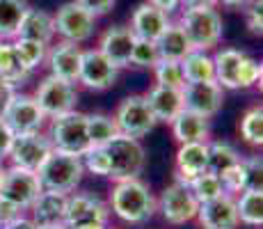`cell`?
<instances>
[{
  "label": "cell",
  "mask_w": 263,
  "mask_h": 229,
  "mask_svg": "<svg viewBox=\"0 0 263 229\" xmlns=\"http://www.w3.org/2000/svg\"><path fill=\"white\" fill-rule=\"evenodd\" d=\"M112 119L119 129V135H128L135 137V140H140L156 126V117L151 113L149 103H146V96L142 94L126 96L119 103Z\"/></svg>",
  "instance_id": "cell-7"
},
{
  "label": "cell",
  "mask_w": 263,
  "mask_h": 229,
  "mask_svg": "<svg viewBox=\"0 0 263 229\" xmlns=\"http://www.w3.org/2000/svg\"><path fill=\"white\" fill-rule=\"evenodd\" d=\"M179 25L183 28L192 50H209L222 39V16L215 7H188Z\"/></svg>",
  "instance_id": "cell-3"
},
{
  "label": "cell",
  "mask_w": 263,
  "mask_h": 229,
  "mask_svg": "<svg viewBox=\"0 0 263 229\" xmlns=\"http://www.w3.org/2000/svg\"><path fill=\"white\" fill-rule=\"evenodd\" d=\"M42 190L44 188L39 183L37 172L23 170V167H16V165L5 170V179L0 183V195L5 200L14 202L18 208H30Z\"/></svg>",
  "instance_id": "cell-10"
},
{
  "label": "cell",
  "mask_w": 263,
  "mask_h": 229,
  "mask_svg": "<svg viewBox=\"0 0 263 229\" xmlns=\"http://www.w3.org/2000/svg\"><path fill=\"white\" fill-rule=\"evenodd\" d=\"M83 158L67 151L53 149L48 154V158L42 163V167L37 170L39 183H42L44 190L50 192H71L76 190V186L83 179Z\"/></svg>",
  "instance_id": "cell-2"
},
{
  "label": "cell",
  "mask_w": 263,
  "mask_h": 229,
  "mask_svg": "<svg viewBox=\"0 0 263 229\" xmlns=\"http://www.w3.org/2000/svg\"><path fill=\"white\" fill-rule=\"evenodd\" d=\"M119 135V129L108 115H87V137L89 147H105Z\"/></svg>",
  "instance_id": "cell-31"
},
{
  "label": "cell",
  "mask_w": 263,
  "mask_h": 229,
  "mask_svg": "<svg viewBox=\"0 0 263 229\" xmlns=\"http://www.w3.org/2000/svg\"><path fill=\"white\" fill-rule=\"evenodd\" d=\"M14 50H16V58L18 62H21V67L28 71L37 69L39 64L46 60V44H39V42H30V39H14Z\"/></svg>",
  "instance_id": "cell-33"
},
{
  "label": "cell",
  "mask_w": 263,
  "mask_h": 229,
  "mask_svg": "<svg viewBox=\"0 0 263 229\" xmlns=\"http://www.w3.org/2000/svg\"><path fill=\"white\" fill-rule=\"evenodd\" d=\"M55 34V23L53 16L44 9H34L28 7V12L23 14L21 25L16 30V37L14 39H30V42H39V44H50Z\"/></svg>",
  "instance_id": "cell-23"
},
{
  "label": "cell",
  "mask_w": 263,
  "mask_h": 229,
  "mask_svg": "<svg viewBox=\"0 0 263 229\" xmlns=\"http://www.w3.org/2000/svg\"><path fill=\"white\" fill-rule=\"evenodd\" d=\"M197 220L201 229H236L238 227V211L231 195H220L211 202H204L197 208Z\"/></svg>",
  "instance_id": "cell-16"
},
{
  "label": "cell",
  "mask_w": 263,
  "mask_h": 229,
  "mask_svg": "<svg viewBox=\"0 0 263 229\" xmlns=\"http://www.w3.org/2000/svg\"><path fill=\"white\" fill-rule=\"evenodd\" d=\"M154 76H156V85H163V87L181 90L185 85L183 71H181V62L160 60V62L154 67Z\"/></svg>",
  "instance_id": "cell-36"
},
{
  "label": "cell",
  "mask_w": 263,
  "mask_h": 229,
  "mask_svg": "<svg viewBox=\"0 0 263 229\" xmlns=\"http://www.w3.org/2000/svg\"><path fill=\"white\" fill-rule=\"evenodd\" d=\"M3 179H5V167H3V163H0V183H3Z\"/></svg>",
  "instance_id": "cell-51"
},
{
  "label": "cell",
  "mask_w": 263,
  "mask_h": 229,
  "mask_svg": "<svg viewBox=\"0 0 263 229\" xmlns=\"http://www.w3.org/2000/svg\"><path fill=\"white\" fill-rule=\"evenodd\" d=\"M117 71L119 69L112 67L99 48H89V50H83L78 83H83L87 90H96V92L108 90L117 80Z\"/></svg>",
  "instance_id": "cell-15"
},
{
  "label": "cell",
  "mask_w": 263,
  "mask_h": 229,
  "mask_svg": "<svg viewBox=\"0 0 263 229\" xmlns=\"http://www.w3.org/2000/svg\"><path fill=\"white\" fill-rule=\"evenodd\" d=\"M156 200L149 186L140 179L117 181L110 192V208L115 216L130 225H142L156 213Z\"/></svg>",
  "instance_id": "cell-1"
},
{
  "label": "cell",
  "mask_w": 263,
  "mask_h": 229,
  "mask_svg": "<svg viewBox=\"0 0 263 229\" xmlns=\"http://www.w3.org/2000/svg\"><path fill=\"white\" fill-rule=\"evenodd\" d=\"M261 62L254 58H247L242 60L240 64V71H238V90H247V87H254L256 83H261Z\"/></svg>",
  "instance_id": "cell-40"
},
{
  "label": "cell",
  "mask_w": 263,
  "mask_h": 229,
  "mask_svg": "<svg viewBox=\"0 0 263 229\" xmlns=\"http://www.w3.org/2000/svg\"><path fill=\"white\" fill-rule=\"evenodd\" d=\"M34 101L42 108V113L55 119L60 115H67L76 110V101H78V92L71 83L67 80H60L55 76H46V78L39 83L37 92H34Z\"/></svg>",
  "instance_id": "cell-8"
},
{
  "label": "cell",
  "mask_w": 263,
  "mask_h": 229,
  "mask_svg": "<svg viewBox=\"0 0 263 229\" xmlns=\"http://www.w3.org/2000/svg\"><path fill=\"white\" fill-rule=\"evenodd\" d=\"M12 142H14L12 129H9V126L5 124V119L0 117V161H3L5 156L9 154V147H12Z\"/></svg>",
  "instance_id": "cell-45"
},
{
  "label": "cell",
  "mask_w": 263,
  "mask_h": 229,
  "mask_svg": "<svg viewBox=\"0 0 263 229\" xmlns=\"http://www.w3.org/2000/svg\"><path fill=\"white\" fill-rule=\"evenodd\" d=\"M0 229H3V227H0Z\"/></svg>",
  "instance_id": "cell-53"
},
{
  "label": "cell",
  "mask_w": 263,
  "mask_h": 229,
  "mask_svg": "<svg viewBox=\"0 0 263 229\" xmlns=\"http://www.w3.org/2000/svg\"><path fill=\"white\" fill-rule=\"evenodd\" d=\"M110 158V179L126 181V179H140L144 165H146V151L140 145V140L128 135H117L105 145Z\"/></svg>",
  "instance_id": "cell-4"
},
{
  "label": "cell",
  "mask_w": 263,
  "mask_h": 229,
  "mask_svg": "<svg viewBox=\"0 0 263 229\" xmlns=\"http://www.w3.org/2000/svg\"><path fill=\"white\" fill-rule=\"evenodd\" d=\"M185 3V7H215L217 0H181Z\"/></svg>",
  "instance_id": "cell-48"
},
{
  "label": "cell",
  "mask_w": 263,
  "mask_h": 229,
  "mask_svg": "<svg viewBox=\"0 0 263 229\" xmlns=\"http://www.w3.org/2000/svg\"><path fill=\"white\" fill-rule=\"evenodd\" d=\"M135 44V34L130 28H124V25H112L103 32L99 42V50L105 55L112 67L124 69L130 64V50H133Z\"/></svg>",
  "instance_id": "cell-17"
},
{
  "label": "cell",
  "mask_w": 263,
  "mask_h": 229,
  "mask_svg": "<svg viewBox=\"0 0 263 229\" xmlns=\"http://www.w3.org/2000/svg\"><path fill=\"white\" fill-rule=\"evenodd\" d=\"M3 229H37V225H34L30 218H16L14 222H9V225H5Z\"/></svg>",
  "instance_id": "cell-47"
},
{
  "label": "cell",
  "mask_w": 263,
  "mask_h": 229,
  "mask_svg": "<svg viewBox=\"0 0 263 229\" xmlns=\"http://www.w3.org/2000/svg\"><path fill=\"white\" fill-rule=\"evenodd\" d=\"M181 94H183V110H190V113L201 115L206 119H211V117L220 113L222 101H224V90L215 80L185 83L181 87Z\"/></svg>",
  "instance_id": "cell-14"
},
{
  "label": "cell",
  "mask_w": 263,
  "mask_h": 229,
  "mask_svg": "<svg viewBox=\"0 0 263 229\" xmlns=\"http://www.w3.org/2000/svg\"><path fill=\"white\" fill-rule=\"evenodd\" d=\"M37 229H67L64 225H48V227H37Z\"/></svg>",
  "instance_id": "cell-50"
},
{
  "label": "cell",
  "mask_w": 263,
  "mask_h": 229,
  "mask_svg": "<svg viewBox=\"0 0 263 229\" xmlns=\"http://www.w3.org/2000/svg\"><path fill=\"white\" fill-rule=\"evenodd\" d=\"M21 213H23V208H18L14 202L5 200V197L0 195V227H5V225H9V222H14L16 218H21Z\"/></svg>",
  "instance_id": "cell-44"
},
{
  "label": "cell",
  "mask_w": 263,
  "mask_h": 229,
  "mask_svg": "<svg viewBox=\"0 0 263 229\" xmlns=\"http://www.w3.org/2000/svg\"><path fill=\"white\" fill-rule=\"evenodd\" d=\"M240 135L247 145L261 147L263 145V108L254 105L240 119Z\"/></svg>",
  "instance_id": "cell-35"
},
{
  "label": "cell",
  "mask_w": 263,
  "mask_h": 229,
  "mask_svg": "<svg viewBox=\"0 0 263 229\" xmlns=\"http://www.w3.org/2000/svg\"><path fill=\"white\" fill-rule=\"evenodd\" d=\"M217 3L227 5V7H242V5H247L250 0H217Z\"/></svg>",
  "instance_id": "cell-49"
},
{
  "label": "cell",
  "mask_w": 263,
  "mask_h": 229,
  "mask_svg": "<svg viewBox=\"0 0 263 229\" xmlns=\"http://www.w3.org/2000/svg\"><path fill=\"white\" fill-rule=\"evenodd\" d=\"M181 71H183L185 83H206V80H215L213 58L206 50H190L183 60H181Z\"/></svg>",
  "instance_id": "cell-27"
},
{
  "label": "cell",
  "mask_w": 263,
  "mask_h": 229,
  "mask_svg": "<svg viewBox=\"0 0 263 229\" xmlns=\"http://www.w3.org/2000/svg\"><path fill=\"white\" fill-rule=\"evenodd\" d=\"M50 151H53L50 137L34 131V133L14 135V142H12V147H9L7 156L12 158V165L37 172L39 167H42V163L48 158Z\"/></svg>",
  "instance_id": "cell-12"
},
{
  "label": "cell",
  "mask_w": 263,
  "mask_h": 229,
  "mask_svg": "<svg viewBox=\"0 0 263 229\" xmlns=\"http://www.w3.org/2000/svg\"><path fill=\"white\" fill-rule=\"evenodd\" d=\"M0 117H3L5 124L12 129L14 135L34 133V131H39L44 126V121H46V115H44L42 108L37 105L34 96L16 94V92L5 101L3 110H0Z\"/></svg>",
  "instance_id": "cell-6"
},
{
  "label": "cell",
  "mask_w": 263,
  "mask_h": 229,
  "mask_svg": "<svg viewBox=\"0 0 263 229\" xmlns=\"http://www.w3.org/2000/svg\"><path fill=\"white\" fill-rule=\"evenodd\" d=\"M50 142L53 149L67 151L73 156H83L89 149V137H87V115L71 113L60 115L50 124Z\"/></svg>",
  "instance_id": "cell-5"
},
{
  "label": "cell",
  "mask_w": 263,
  "mask_h": 229,
  "mask_svg": "<svg viewBox=\"0 0 263 229\" xmlns=\"http://www.w3.org/2000/svg\"><path fill=\"white\" fill-rule=\"evenodd\" d=\"M220 181H222V190L224 195H240V192L247 190V172H245V161L240 158L238 165L229 167L224 174H220Z\"/></svg>",
  "instance_id": "cell-38"
},
{
  "label": "cell",
  "mask_w": 263,
  "mask_h": 229,
  "mask_svg": "<svg viewBox=\"0 0 263 229\" xmlns=\"http://www.w3.org/2000/svg\"><path fill=\"white\" fill-rule=\"evenodd\" d=\"M245 161V172H247V190L263 192V163L261 156H250Z\"/></svg>",
  "instance_id": "cell-41"
},
{
  "label": "cell",
  "mask_w": 263,
  "mask_h": 229,
  "mask_svg": "<svg viewBox=\"0 0 263 229\" xmlns=\"http://www.w3.org/2000/svg\"><path fill=\"white\" fill-rule=\"evenodd\" d=\"M247 28H250L252 34H259L263 32V14H261V0H254L247 9Z\"/></svg>",
  "instance_id": "cell-43"
},
{
  "label": "cell",
  "mask_w": 263,
  "mask_h": 229,
  "mask_svg": "<svg viewBox=\"0 0 263 229\" xmlns=\"http://www.w3.org/2000/svg\"><path fill=\"white\" fill-rule=\"evenodd\" d=\"M156 204H158L160 213H163V218L170 225H185V222L195 220L197 208H199V202L190 192L188 183H183L179 179L165 188Z\"/></svg>",
  "instance_id": "cell-9"
},
{
  "label": "cell",
  "mask_w": 263,
  "mask_h": 229,
  "mask_svg": "<svg viewBox=\"0 0 263 229\" xmlns=\"http://www.w3.org/2000/svg\"><path fill=\"white\" fill-rule=\"evenodd\" d=\"M188 188H190V192L195 195V200L199 202V204H204V202H211V200H215V197L224 195L220 177L211 174V172H204V174L190 179L188 181Z\"/></svg>",
  "instance_id": "cell-34"
},
{
  "label": "cell",
  "mask_w": 263,
  "mask_h": 229,
  "mask_svg": "<svg viewBox=\"0 0 263 229\" xmlns=\"http://www.w3.org/2000/svg\"><path fill=\"white\" fill-rule=\"evenodd\" d=\"M240 154L229 142H211L209 145V172L211 174H224L229 167L238 165Z\"/></svg>",
  "instance_id": "cell-32"
},
{
  "label": "cell",
  "mask_w": 263,
  "mask_h": 229,
  "mask_svg": "<svg viewBox=\"0 0 263 229\" xmlns=\"http://www.w3.org/2000/svg\"><path fill=\"white\" fill-rule=\"evenodd\" d=\"M149 5H154L156 9H160V12H165L170 16L174 9H179V5H181V0H146Z\"/></svg>",
  "instance_id": "cell-46"
},
{
  "label": "cell",
  "mask_w": 263,
  "mask_h": 229,
  "mask_svg": "<svg viewBox=\"0 0 263 229\" xmlns=\"http://www.w3.org/2000/svg\"><path fill=\"white\" fill-rule=\"evenodd\" d=\"M78 229H105V227H78Z\"/></svg>",
  "instance_id": "cell-52"
},
{
  "label": "cell",
  "mask_w": 263,
  "mask_h": 229,
  "mask_svg": "<svg viewBox=\"0 0 263 229\" xmlns=\"http://www.w3.org/2000/svg\"><path fill=\"white\" fill-rule=\"evenodd\" d=\"M53 23L55 32L62 34L64 42L83 44L94 34V16L78 3H64L53 16Z\"/></svg>",
  "instance_id": "cell-13"
},
{
  "label": "cell",
  "mask_w": 263,
  "mask_h": 229,
  "mask_svg": "<svg viewBox=\"0 0 263 229\" xmlns=\"http://www.w3.org/2000/svg\"><path fill=\"white\" fill-rule=\"evenodd\" d=\"M156 46H158L160 60H172V62H181L192 50L188 37H185L183 28H181L179 23H170V28L160 34Z\"/></svg>",
  "instance_id": "cell-26"
},
{
  "label": "cell",
  "mask_w": 263,
  "mask_h": 229,
  "mask_svg": "<svg viewBox=\"0 0 263 229\" xmlns=\"http://www.w3.org/2000/svg\"><path fill=\"white\" fill-rule=\"evenodd\" d=\"M170 16L160 9H156L154 5L144 3L140 5L133 12V19H130V30L138 39H149V42H158L160 34L170 28Z\"/></svg>",
  "instance_id": "cell-20"
},
{
  "label": "cell",
  "mask_w": 263,
  "mask_h": 229,
  "mask_svg": "<svg viewBox=\"0 0 263 229\" xmlns=\"http://www.w3.org/2000/svg\"><path fill=\"white\" fill-rule=\"evenodd\" d=\"M73 3H78L80 7L85 9V12H89L92 16H103V14H108L110 9L115 7V0H73Z\"/></svg>",
  "instance_id": "cell-42"
},
{
  "label": "cell",
  "mask_w": 263,
  "mask_h": 229,
  "mask_svg": "<svg viewBox=\"0 0 263 229\" xmlns=\"http://www.w3.org/2000/svg\"><path fill=\"white\" fill-rule=\"evenodd\" d=\"M80 158H85L83 167L89 170L92 174H96V177H108L110 174V158H108L105 147H89Z\"/></svg>",
  "instance_id": "cell-39"
},
{
  "label": "cell",
  "mask_w": 263,
  "mask_h": 229,
  "mask_svg": "<svg viewBox=\"0 0 263 229\" xmlns=\"http://www.w3.org/2000/svg\"><path fill=\"white\" fill-rule=\"evenodd\" d=\"M146 103H149L156 121H167V124H172L176 119V115L183 113V94H181V90H174V87L156 85L146 94Z\"/></svg>",
  "instance_id": "cell-22"
},
{
  "label": "cell",
  "mask_w": 263,
  "mask_h": 229,
  "mask_svg": "<svg viewBox=\"0 0 263 229\" xmlns=\"http://www.w3.org/2000/svg\"><path fill=\"white\" fill-rule=\"evenodd\" d=\"M28 78V71L21 67L12 42H0V83L16 87Z\"/></svg>",
  "instance_id": "cell-28"
},
{
  "label": "cell",
  "mask_w": 263,
  "mask_h": 229,
  "mask_svg": "<svg viewBox=\"0 0 263 229\" xmlns=\"http://www.w3.org/2000/svg\"><path fill=\"white\" fill-rule=\"evenodd\" d=\"M158 62H160V53H158V46H156V42L135 37L133 50H130V64L142 67V69H154Z\"/></svg>",
  "instance_id": "cell-37"
},
{
  "label": "cell",
  "mask_w": 263,
  "mask_h": 229,
  "mask_svg": "<svg viewBox=\"0 0 263 229\" xmlns=\"http://www.w3.org/2000/svg\"><path fill=\"white\" fill-rule=\"evenodd\" d=\"M25 12H28L25 0H0V42L16 37V30Z\"/></svg>",
  "instance_id": "cell-29"
},
{
  "label": "cell",
  "mask_w": 263,
  "mask_h": 229,
  "mask_svg": "<svg viewBox=\"0 0 263 229\" xmlns=\"http://www.w3.org/2000/svg\"><path fill=\"white\" fill-rule=\"evenodd\" d=\"M50 76L67 83H78V74H80V60H83V48L73 42H62L46 53Z\"/></svg>",
  "instance_id": "cell-18"
},
{
  "label": "cell",
  "mask_w": 263,
  "mask_h": 229,
  "mask_svg": "<svg viewBox=\"0 0 263 229\" xmlns=\"http://www.w3.org/2000/svg\"><path fill=\"white\" fill-rule=\"evenodd\" d=\"M209 172V142H188L176 151V179L188 183Z\"/></svg>",
  "instance_id": "cell-19"
},
{
  "label": "cell",
  "mask_w": 263,
  "mask_h": 229,
  "mask_svg": "<svg viewBox=\"0 0 263 229\" xmlns=\"http://www.w3.org/2000/svg\"><path fill=\"white\" fill-rule=\"evenodd\" d=\"M172 131L174 137L179 140V145H188V142H206L211 133V124L206 117L195 115L190 110L176 115V119L172 121Z\"/></svg>",
  "instance_id": "cell-24"
},
{
  "label": "cell",
  "mask_w": 263,
  "mask_h": 229,
  "mask_svg": "<svg viewBox=\"0 0 263 229\" xmlns=\"http://www.w3.org/2000/svg\"><path fill=\"white\" fill-rule=\"evenodd\" d=\"M245 60V53L236 48H222L213 58V69H215V83L222 90H238V71Z\"/></svg>",
  "instance_id": "cell-25"
},
{
  "label": "cell",
  "mask_w": 263,
  "mask_h": 229,
  "mask_svg": "<svg viewBox=\"0 0 263 229\" xmlns=\"http://www.w3.org/2000/svg\"><path fill=\"white\" fill-rule=\"evenodd\" d=\"M67 197L64 192H50L42 190L34 200L32 208V222L37 227L48 225H64V213H67Z\"/></svg>",
  "instance_id": "cell-21"
},
{
  "label": "cell",
  "mask_w": 263,
  "mask_h": 229,
  "mask_svg": "<svg viewBox=\"0 0 263 229\" xmlns=\"http://www.w3.org/2000/svg\"><path fill=\"white\" fill-rule=\"evenodd\" d=\"M236 211H238V222H245L250 227L263 225V192L245 190L236 200Z\"/></svg>",
  "instance_id": "cell-30"
},
{
  "label": "cell",
  "mask_w": 263,
  "mask_h": 229,
  "mask_svg": "<svg viewBox=\"0 0 263 229\" xmlns=\"http://www.w3.org/2000/svg\"><path fill=\"white\" fill-rule=\"evenodd\" d=\"M110 218V206L94 195H71L67 197V213H64V227H105Z\"/></svg>",
  "instance_id": "cell-11"
}]
</instances>
